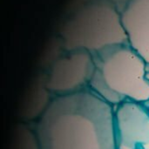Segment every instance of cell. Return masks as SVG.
<instances>
[{
    "label": "cell",
    "instance_id": "obj_4",
    "mask_svg": "<svg viewBox=\"0 0 149 149\" xmlns=\"http://www.w3.org/2000/svg\"><path fill=\"white\" fill-rule=\"evenodd\" d=\"M94 69L92 53L82 50L66 52L52 65L45 87L54 96L81 91L89 87Z\"/></svg>",
    "mask_w": 149,
    "mask_h": 149
},
{
    "label": "cell",
    "instance_id": "obj_2",
    "mask_svg": "<svg viewBox=\"0 0 149 149\" xmlns=\"http://www.w3.org/2000/svg\"><path fill=\"white\" fill-rule=\"evenodd\" d=\"M94 73L89 88L113 107L125 101L149 100L148 65L128 45L93 54Z\"/></svg>",
    "mask_w": 149,
    "mask_h": 149
},
{
    "label": "cell",
    "instance_id": "obj_7",
    "mask_svg": "<svg viewBox=\"0 0 149 149\" xmlns=\"http://www.w3.org/2000/svg\"><path fill=\"white\" fill-rule=\"evenodd\" d=\"M108 2H110L111 3H113L114 6H116L120 11L121 12V10L132 1V0H107Z\"/></svg>",
    "mask_w": 149,
    "mask_h": 149
},
{
    "label": "cell",
    "instance_id": "obj_6",
    "mask_svg": "<svg viewBox=\"0 0 149 149\" xmlns=\"http://www.w3.org/2000/svg\"><path fill=\"white\" fill-rule=\"evenodd\" d=\"M121 18L128 45L149 67V0H132L121 10Z\"/></svg>",
    "mask_w": 149,
    "mask_h": 149
},
{
    "label": "cell",
    "instance_id": "obj_5",
    "mask_svg": "<svg viewBox=\"0 0 149 149\" xmlns=\"http://www.w3.org/2000/svg\"><path fill=\"white\" fill-rule=\"evenodd\" d=\"M116 149H149V111L145 103L125 101L114 107Z\"/></svg>",
    "mask_w": 149,
    "mask_h": 149
},
{
    "label": "cell",
    "instance_id": "obj_8",
    "mask_svg": "<svg viewBox=\"0 0 149 149\" xmlns=\"http://www.w3.org/2000/svg\"><path fill=\"white\" fill-rule=\"evenodd\" d=\"M148 79H149V72H148ZM145 104H146V106H147V107H148V110L149 111V100H148V102H146Z\"/></svg>",
    "mask_w": 149,
    "mask_h": 149
},
{
    "label": "cell",
    "instance_id": "obj_1",
    "mask_svg": "<svg viewBox=\"0 0 149 149\" xmlns=\"http://www.w3.org/2000/svg\"><path fill=\"white\" fill-rule=\"evenodd\" d=\"M34 133L39 149H116L114 107L89 87L54 96Z\"/></svg>",
    "mask_w": 149,
    "mask_h": 149
},
{
    "label": "cell",
    "instance_id": "obj_3",
    "mask_svg": "<svg viewBox=\"0 0 149 149\" xmlns=\"http://www.w3.org/2000/svg\"><path fill=\"white\" fill-rule=\"evenodd\" d=\"M60 36L66 52L94 54L128 44L121 12L107 0H93L80 7L63 25Z\"/></svg>",
    "mask_w": 149,
    "mask_h": 149
}]
</instances>
